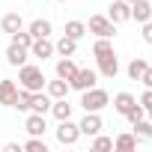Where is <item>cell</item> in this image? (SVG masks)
I'll list each match as a JSON object with an SVG mask.
<instances>
[{"label": "cell", "mask_w": 152, "mask_h": 152, "mask_svg": "<svg viewBox=\"0 0 152 152\" xmlns=\"http://www.w3.org/2000/svg\"><path fill=\"white\" fill-rule=\"evenodd\" d=\"M18 84H21V90H30V93H39V90H45V75H42V69L39 66H18Z\"/></svg>", "instance_id": "6da1fadb"}, {"label": "cell", "mask_w": 152, "mask_h": 152, "mask_svg": "<svg viewBox=\"0 0 152 152\" xmlns=\"http://www.w3.org/2000/svg\"><path fill=\"white\" fill-rule=\"evenodd\" d=\"M87 30L96 33L99 39H113V36H116V24H113L107 15H93L90 24H87Z\"/></svg>", "instance_id": "7a4b0ae2"}, {"label": "cell", "mask_w": 152, "mask_h": 152, "mask_svg": "<svg viewBox=\"0 0 152 152\" xmlns=\"http://www.w3.org/2000/svg\"><path fill=\"white\" fill-rule=\"evenodd\" d=\"M107 102H110V96H107L104 90H99V87H90V90H84V96H81V107H84V110H102Z\"/></svg>", "instance_id": "3957f363"}, {"label": "cell", "mask_w": 152, "mask_h": 152, "mask_svg": "<svg viewBox=\"0 0 152 152\" xmlns=\"http://www.w3.org/2000/svg\"><path fill=\"white\" fill-rule=\"evenodd\" d=\"M57 140L63 143V146H75L81 140V128L75 125L72 119H60V125H57Z\"/></svg>", "instance_id": "277c9868"}, {"label": "cell", "mask_w": 152, "mask_h": 152, "mask_svg": "<svg viewBox=\"0 0 152 152\" xmlns=\"http://www.w3.org/2000/svg\"><path fill=\"white\" fill-rule=\"evenodd\" d=\"M96 81H99V72H93V69H78V75L69 81V87L72 90H90V87H96Z\"/></svg>", "instance_id": "5b68a950"}, {"label": "cell", "mask_w": 152, "mask_h": 152, "mask_svg": "<svg viewBox=\"0 0 152 152\" xmlns=\"http://www.w3.org/2000/svg\"><path fill=\"white\" fill-rule=\"evenodd\" d=\"M107 18L113 24H125L131 18V3H128V0H113V3L107 6Z\"/></svg>", "instance_id": "8992f818"}, {"label": "cell", "mask_w": 152, "mask_h": 152, "mask_svg": "<svg viewBox=\"0 0 152 152\" xmlns=\"http://www.w3.org/2000/svg\"><path fill=\"white\" fill-rule=\"evenodd\" d=\"M96 60H99V75H102V78H116L119 60H116L113 51H107V54H102V57H96Z\"/></svg>", "instance_id": "52a82bcc"}, {"label": "cell", "mask_w": 152, "mask_h": 152, "mask_svg": "<svg viewBox=\"0 0 152 152\" xmlns=\"http://www.w3.org/2000/svg\"><path fill=\"white\" fill-rule=\"evenodd\" d=\"M78 128H81V134L96 137V134L102 131V116H99V110H87V116L78 122Z\"/></svg>", "instance_id": "ba28073f"}, {"label": "cell", "mask_w": 152, "mask_h": 152, "mask_svg": "<svg viewBox=\"0 0 152 152\" xmlns=\"http://www.w3.org/2000/svg\"><path fill=\"white\" fill-rule=\"evenodd\" d=\"M27 57H30V48H24L18 42H9V48H6V63L9 66H24Z\"/></svg>", "instance_id": "9c48e42d"}, {"label": "cell", "mask_w": 152, "mask_h": 152, "mask_svg": "<svg viewBox=\"0 0 152 152\" xmlns=\"http://www.w3.org/2000/svg\"><path fill=\"white\" fill-rule=\"evenodd\" d=\"M15 99H18V84L0 78V104L3 107H15Z\"/></svg>", "instance_id": "30bf717a"}, {"label": "cell", "mask_w": 152, "mask_h": 152, "mask_svg": "<svg viewBox=\"0 0 152 152\" xmlns=\"http://www.w3.org/2000/svg\"><path fill=\"white\" fill-rule=\"evenodd\" d=\"M51 54H54V42H51L48 36H39V39H33V45H30V57L48 60Z\"/></svg>", "instance_id": "8fae6325"}, {"label": "cell", "mask_w": 152, "mask_h": 152, "mask_svg": "<svg viewBox=\"0 0 152 152\" xmlns=\"http://www.w3.org/2000/svg\"><path fill=\"white\" fill-rule=\"evenodd\" d=\"M24 128H27V134H30V137H42V134L48 131L45 113H30V116H27V122H24Z\"/></svg>", "instance_id": "7c38bea8"}, {"label": "cell", "mask_w": 152, "mask_h": 152, "mask_svg": "<svg viewBox=\"0 0 152 152\" xmlns=\"http://www.w3.org/2000/svg\"><path fill=\"white\" fill-rule=\"evenodd\" d=\"M0 30H3V33H18V30H24V18L18 15V12H6L3 18H0Z\"/></svg>", "instance_id": "4fadbf2b"}, {"label": "cell", "mask_w": 152, "mask_h": 152, "mask_svg": "<svg viewBox=\"0 0 152 152\" xmlns=\"http://www.w3.org/2000/svg\"><path fill=\"white\" fill-rule=\"evenodd\" d=\"M131 18H134L137 24L149 21V18H152V3H149V0H134V3H131Z\"/></svg>", "instance_id": "5bb4252c"}, {"label": "cell", "mask_w": 152, "mask_h": 152, "mask_svg": "<svg viewBox=\"0 0 152 152\" xmlns=\"http://www.w3.org/2000/svg\"><path fill=\"white\" fill-rule=\"evenodd\" d=\"M54 51L60 54V57H75V51H78V39H72V36H60L57 42H54Z\"/></svg>", "instance_id": "9a60e30c"}, {"label": "cell", "mask_w": 152, "mask_h": 152, "mask_svg": "<svg viewBox=\"0 0 152 152\" xmlns=\"http://www.w3.org/2000/svg\"><path fill=\"white\" fill-rule=\"evenodd\" d=\"M45 90H48V96L51 99H69V81H63V78H57V81H48L45 84Z\"/></svg>", "instance_id": "2e32d148"}, {"label": "cell", "mask_w": 152, "mask_h": 152, "mask_svg": "<svg viewBox=\"0 0 152 152\" xmlns=\"http://www.w3.org/2000/svg\"><path fill=\"white\" fill-rule=\"evenodd\" d=\"M51 102H54V99H51L48 93H42V90H39V93H33L30 113H48V110H51Z\"/></svg>", "instance_id": "e0dca14e"}, {"label": "cell", "mask_w": 152, "mask_h": 152, "mask_svg": "<svg viewBox=\"0 0 152 152\" xmlns=\"http://www.w3.org/2000/svg\"><path fill=\"white\" fill-rule=\"evenodd\" d=\"M75 75H78V66L72 63V57H63V60L57 63V78H63V81H72Z\"/></svg>", "instance_id": "ac0fdd59"}, {"label": "cell", "mask_w": 152, "mask_h": 152, "mask_svg": "<svg viewBox=\"0 0 152 152\" xmlns=\"http://www.w3.org/2000/svg\"><path fill=\"white\" fill-rule=\"evenodd\" d=\"M27 30H30V36H33V39H39V36H51V30H54V27H51V21H48V18H36V21H30V27H27Z\"/></svg>", "instance_id": "d6986e66"}, {"label": "cell", "mask_w": 152, "mask_h": 152, "mask_svg": "<svg viewBox=\"0 0 152 152\" xmlns=\"http://www.w3.org/2000/svg\"><path fill=\"white\" fill-rule=\"evenodd\" d=\"M51 113H54L57 119H72V104H69V99H54V102H51Z\"/></svg>", "instance_id": "ffe728a7"}, {"label": "cell", "mask_w": 152, "mask_h": 152, "mask_svg": "<svg viewBox=\"0 0 152 152\" xmlns=\"http://www.w3.org/2000/svg\"><path fill=\"white\" fill-rule=\"evenodd\" d=\"M134 102H137V99H134L131 93H116V96H113V110H116V113H125Z\"/></svg>", "instance_id": "44dd1931"}, {"label": "cell", "mask_w": 152, "mask_h": 152, "mask_svg": "<svg viewBox=\"0 0 152 152\" xmlns=\"http://www.w3.org/2000/svg\"><path fill=\"white\" fill-rule=\"evenodd\" d=\"M146 66H149V63H146L143 57H134V60L128 63V78H131V81H140L143 72H146Z\"/></svg>", "instance_id": "7402d4cb"}, {"label": "cell", "mask_w": 152, "mask_h": 152, "mask_svg": "<svg viewBox=\"0 0 152 152\" xmlns=\"http://www.w3.org/2000/svg\"><path fill=\"white\" fill-rule=\"evenodd\" d=\"M131 125H134V137L137 140H149L152 137V122H146V116L137 119V122H131Z\"/></svg>", "instance_id": "603a6c76"}, {"label": "cell", "mask_w": 152, "mask_h": 152, "mask_svg": "<svg viewBox=\"0 0 152 152\" xmlns=\"http://www.w3.org/2000/svg\"><path fill=\"white\" fill-rule=\"evenodd\" d=\"M137 146V137L134 134H119L116 140H113V149H122V152H131Z\"/></svg>", "instance_id": "cb8c5ba5"}, {"label": "cell", "mask_w": 152, "mask_h": 152, "mask_svg": "<svg viewBox=\"0 0 152 152\" xmlns=\"http://www.w3.org/2000/svg\"><path fill=\"white\" fill-rule=\"evenodd\" d=\"M66 36L84 39V36H87V24H84V21H69V24H66Z\"/></svg>", "instance_id": "d4e9b609"}, {"label": "cell", "mask_w": 152, "mask_h": 152, "mask_svg": "<svg viewBox=\"0 0 152 152\" xmlns=\"http://www.w3.org/2000/svg\"><path fill=\"white\" fill-rule=\"evenodd\" d=\"M122 116H125L128 122H137V119H143V116H146V107H143L140 102H134V104H131V107H128Z\"/></svg>", "instance_id": "484cf974"}, {"label": "cell", "mask_w": 152, "mask_h": 152, "mask_svg": "<svg viewBox=\"0 0 152 152\" xmlns=\"http://www.w3.org/2000/svg\"><path fill=\"white\" fill-rule=\"evenodd\" d=\"M30 102H33V93H30V90H18L15 107H18V110H30Z\"/></svg>", "instance_id": "4316f807"}, {"label": "cell", "mask_w": 152, "mask_h": 152, "mask_svg": "<svg viewBox=\"0 0 152 152\" xmlns=\"http://www.w3.org/2000/svg\"><path fill=\"white\" fill-rule=\"evenodd\" d=\"M93 149L96 152H104V149H113V137H104L102 131L96 134V140H93Z\"/></svg>", "instance_id": "83f0119b"}, {"label": "cell", "mask_w": 152, "mask_h": 152, "mask_svg": "<svg viewBox=\"0 0 152 152\" xmlns=\"http://www.w3.org/2000/svg\"><path fill=\"white\" fill-rule=\"evenodd\" d=\"M24 149H27V152H48V146H45L42 137H30V140L24 143Z\"/></svg>", "instance_id": "f1b7e54d"}, {"label": "cell", "mask_w": 152, "mask_h": 152, "mask_svg": "<svg viewBox=\"0 0 152 152\" xmlns=\"http://www.w3.org/2000/svg\"><path fill=\"white\" fill-rule=\"evenodd\" d=\"M12 42H18V45L30 48V45H33V36H30V30H18V33H12Z\"/></svg>", "instance_id": "f546056e"}, {"label": "cell", "mask_w": 152, "mask_h": 152, "mask_svg": "<svg viewBox=\"0 0 152 152\" xmlns=\"http://www.w3.org/2000/svg\"><path fill=\"white\" fill-rule=\"evenodd\" d=\"M107 51H113L110 39H99V42L93 45V54H96V57H102V54H107Z\"/></svg>", "instance_id": "4dcf8cb0"}, {"label": "cell", "mask_w": 152, "mask_h": 152, "mask_svg": "<svg viewBox=\"0 0 152 152\" xmlns=\"http://www.w3.org/2000/svg\"><path fill=\"white\" fill-rule=\"evenodd\" d=\"M140 36H143V42H146V45H152V18H149V21H143V33H140Z\"/></svg>", "instance_id": "1f68e13d"}, {"label": "cell", "mask_w": 152, "mask_h": 152, "mask_svg": "<svg viewBox=\"0 0 152 152\" xmlns=\"http://www.w3.org/2000/svg\"><path fill=\"white\" fill-rule=\"evenodd\" d=\"M140 104H143V107H146V110H149V107H152V87H146V93H143V96H140Z\"/></svg>", "instance_id": "d6a6232c"}, {"label": "cell", "mask_w": 152, "mask_h": 152, "mask_svg": "<svg viewBox=\"0 0 152 152\" xmlns=\"http://www.w3.org/2000/svg\"><path fill=\"white\" fill-rule=\"evenodd\" d=\"M146 87H152V66H146V72H143V78H140Z\"/></svg>", "instance_id": "836d02e7"}, {"label": "cell", "mask_w": 152, "mask_h": 152, "mask_svg": "<svg viewBox=\"0 0 152 152\" xmlns=\"http://www.w3.org/2000/svg\"><path fill=\"white\" fill-rule=\"evenodd\" d=\"M3 152H21V146H18V143H6V146H3Z\"/></svg>", "instance_id": "e575fe53"}, {"label": "cell", "mask_w": 152, "mask_h": 152, "mask_svg": "<svg viewBox=\"0 0 152 152\" xmlns=\"http://www.w3.org/2000/svg\"><path fill=\"white\" fill-rule=\"evenodd\" d=\"M146 113H149V119H152V107H149V110H146Z\"/></svg>", "instance_id": "d590c367"}, {"label": "cell", "mask_w": 152, "mask_h": 152, "mask_svg": "<svg viewBox=\"0 0 152 152\" xmlns=\"http://www.w3.org/2000/svg\"><path fill=\"white\" fill-rule=\"evenodd\" d=\"M57 3H66V0H57Z\"/></svg>", "instance_id": "8d00e7d4"}, {"label": "cell", "mask_w": 152, "mask_h": 152, "mask_svg": "<svg viewBox=\"0 0 152 152\" xmlns=\"http://www.w3.org/2000/svg\"><path fill=\"white\" fill-rule=\"evenodd\" d=\"M128 3H134V0H128Z\"/></svg>", "instance_id": "74e56055"}]
</instances>
